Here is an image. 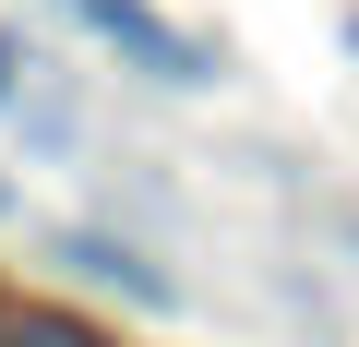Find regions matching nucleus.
<instances>
[{
  "label": "nucleus",
  "instance_id": "nucleus-3",
  "mask_svg": "<svg viewBox=\"0 0 359 347\" xmlns=\"http://www.w3.org/2000/svg\"><path fill=\"white\" fill-rule=\"evenodd\" d=\"M0 347H108V335L72 323V311H13V323H0Z\"/></svg>",
  "mask_w": 359,
  "mask_h": 347
},
{
  "label": "nucleus",
  "instance_id": "nucleus-5",
  "mask_svg": "<svg viewBox=\"0 0 359 347\" xmlns=\"http://www.w3.org/2000/svg\"><path fill=\"white\" fill-rule=\"evenodd\" d=\"M0 216H13V180H0Z\"/></svg>",
  "mask_w": 359,
  "mask_h": 347
},
{
  "label": "nucleus",
  "instance_id": "nucleus-4",
  "mask_svg": "<svg viewBox=\"0 0 359 347\" xmlns=\"http://www.w3.org/2000/svg\"><path fill=\"white\" fill-rule=\"evenodd\" d=\"M25 96V36H0V108Z\"/></svg>",
  "mask_w": 359,
  "mask_h": 347
},
{
  "label": "nucleus",
  "instance_id": "nucleus-1",
  "mask_svg": "<svg viewBox=\"0 0 359 347\" xmlns=\"http://www.w3.org/2000/svg\"><path fill=\"white\" fill-rule=\"evenodd\" d=\"M60 13H72L84 36H108L132 72H156V84H204V48L180 36V25H156L144 0H60Z\"/></svg>",
  "mask_w": 359,
  "mask_h": 347
},
{
  "label": "nucleus",
  "instance_id": "nucleus-2",
  "mask_svg": "<svg viewBox=\"0 0 359 347\" xmlns=\"http://www.w3.org/2000/svg\"><path fill=\"white\" fill-rule=\"evenodd\" d=\"M60 264H84L96 287H120V299H144V311H168V299H180L144 252H120V240H96V228H72V240H60Z\"/></svg>",
  "mask_w": 359,
  "mask_h": 347
}]
</instances>
